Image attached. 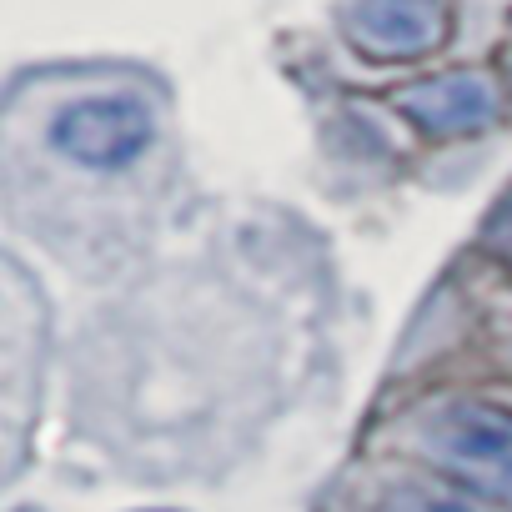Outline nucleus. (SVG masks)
Here are the masks:
<instances>
[{"instance_id":"f257e3e1","label":"nucleus","mask_w":512,"mask_h":512,"mask_svg":"<svg viewBox=\"0 0 512 512\" xmlns=\"http://www.w3.org/2000/svg\"><path fill=\"white\" fill-rule=\"evenodd\" d=\"M422 457L462 492L512 512V407L487 397H452L417 417Z\"/></svg>"},{"instance_id":"39448f33","label":"nucleus","mask_w":512,"mask_h":512,"mask_svg":"<svg viewBox=\"0 0 512 512\" xmlns=\"http://www.w3.org/2000/svg\"><path fill=\"white\" fill-rule=\"evenodd\" d=\"M372 512H482V502L462 497V487H437V482H392Z\"/></svg>"},{"instance_id":"20e7f679","label":"nucleus","mask_w":512,"mask_h":512,"mask_svg":"<svg viewBox=\"0 0 512 512\" xmlns=\"http://www.w3.org/2000/svg\"><path fill=\"white\" fill-rule=\"evenodd\" d=\"M347 36L377 61H417L447 36L442 0H352Z\"/></svg>"},{"instance_id":"7ed1b4c3","label":"nucleus","mask_w":512,"mask_h":512,"mask_svg":"<svg viewBox=\"0 0 512 512\" xmlns=\"http://www.w3.org/2000/svg\"><path fill=\"white\" fill-rule=\"evenodd\" d=\"M397 111L422 131V136H437V141H462V136H477L497 121L502 101H497V86L492 76L482 71H447V76H432V81H417L397 96Z\"/></svg>"},{"instance_id":"f03ea898","label":"nucleus","mask_w":512,"mask_h":512,"mask_svg":"<svg viewBox=\"0 0 512 512\" xmlns=\"http://www.w3.org/2000/svg\"><path fill=\"white\" fill-rule=\"evenodd\" d=\"M51 146L86 171H126L156 141V116L136 96H81L51 116Z\"/></svg>"}]
</instances>
